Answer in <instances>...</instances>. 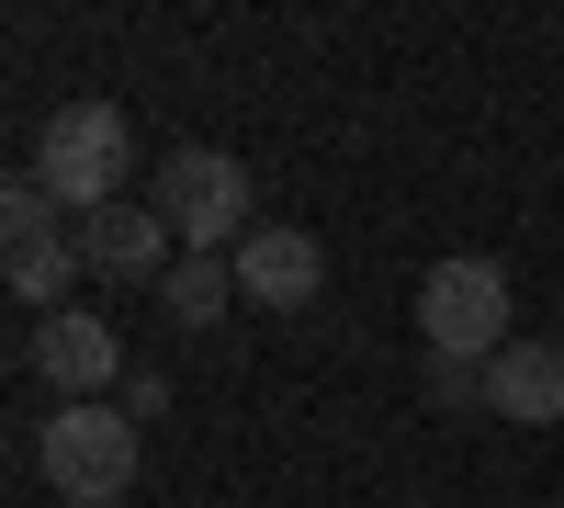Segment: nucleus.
Segmentation results:
<instances>
[{"label":"nucleus","mask_w":564,"mask_h":508,"mask_svg":"<svg viewBox=\"0 0 564 508\" xmlns=\"http://www.w3.org/2000/svg\"><path fill=\"white\" fill-rule=\"evenodd\" d=\"M34 181H45L79 226L102 215V204H124V181H135V125H124V102H57L45 136H34Z\"/></svg>","instance_id":"nucleus-1"},{"label":"nucleus","mask_w":564,"mask_h":508,"mask_svg":"<svg viewBox=\"0 0 564 508\" xmlns=\"http://www.w3.org/2000/svg\"><path fill=\"white\" fill-rule=\"evenodd\" d=\"M417 339L430 361H497L508 350V260L486 249H452L417 271Z\"/></svg>","instance_id":"nucleus-2"},{"label":"nucleus","mask_w":564,"mask_h":508,"mask_svg":"<svg viewBox=\"0 0 564 508\" xmlns=\"http://www.w3.org/2000/svg\"><path fill=\"white\" fill-rule=\"evenodd\" d=\"M135 430L124 407H57V419L34 430V464H45V486H57L68 508H113L124 486H135Z\"/></svg>","instance_id":"nucleus-3"},{"label":"nucleus","mask_w":564,"mask_h":508,"mask_svg":"<svg viewBox=\"0 0 564 508\" xmlns=\"http://www.w3.org/2000/svg\"><path fill=\"white\" fill-rule=\"evenodd\" d=\"M159 215H170V238L181 249H238L249 238V170L226 159V148H170L159 159Z\"/></svg>","instance_id":"nucleus-4"},{"label":"nucleus","mask_w":564,"mask_h":508,"mask_svg":"<svg viewBox=\"0 0 564 508\" xmlns=\"http://www.w3.org/2000/svg\"><path fill=\"white\" fill-rule=\"evenodd\" d=\"M23 361L57 385V407H102V385L124 374V339H113L90 305H68V316H34V350H23Z\"/></svg>","instance_id":"nucleus-5"},{"label":"nucleus","mask_w":564,"mask_h":508,"mask_svg":"<svg viewBox=\"0 0 564 508\" xmlns=\"http://www.w3.org/2000/svg\"><path fill=\"white\" fill-rule=\"evenodd\" d=\"M226 260H238V294H249L260 316H294V305H316V283H327V249L305 238V226H249Z\"/></svg>","instance_id":"nucleus-6"},{"label":"nucleus","mask_w":564,"mask_h":508,"mask_svg":"<svg viewBox=\"0 0 564 508\" xmlns=\"http://www.w3.org/2000/svg\"><path fill=\"white\" fill-rule=\"evenodd\" d=\"M79 260H90V271H124V283H170L181 238H170L159 204H102V215L79 226Z\"/></svg>","instance_id":"nucleus-7"},{"label":"nucleus","mask_w":564,"mask_h":508,"mask_svg":"<svg viewBox=\"0 0 564 508\" xmlns=\"http://www.w3.org/2000/svg\"><path fill=\"white\" fill-rule=\"evenodd\" d=\"M486 407H497L508 430H553L564 419V350L553 339H508L486 361Z\"/></svg>","instance_id":"nucleus-8"},{"label":"nucleus","mask_w":564,"mask_h":508,"mask_svg":"<svg viewBox=\"0 0 564 508\" xmlns=\"http://www.w3.org/2000/svg\"><path fill=\"white\" fill-rule=\"evenodd\" d=\"M159 294H170V316H181V328H215V316L238 305V260H215V249H181Z\"/></svg>","instance_id":"nucleus-9"},{"label":"nucleus","mask_w":564,"mask_h":508,"mask_svg":"<svg viewBox=\"0 0 564 508\" xmlns=\"http://www.w3.org/2000/svg\"><path fill=\"white\" fill-rule=\"evenodd\" d=\"M68 271H90V260H79V238H45V249H12V294H23L34 316H68Z\"/></svg>","instance_id":"nucleus-10"},{"label":"nucleus","mask_w":564,"mask_h":508,"mask_svg":"<svg viewBox=\"0 0 564 508\" xmlns=\"http://www.w3.org/2000/svg\"><path fill=\"white\" fill-rule=\"evenodd\" d=\"M0 238H12V249H45V238H68V204L45 193V181H12V193H0Z\"/></svg>","instance_id":"nucleus-11"},{"label":"nucleus","mask_w":564,"mask_h":508,"mask_svg":"<svg viewBox=\"0 0 564 508\" xmlns=\"http://www.w3.org/2000/svg\"><path fill=\"white\" fill-rule=\"evenodd\" d=\"M430 396L441 407H486V361H430Z\"/></svg>","instance_id":"nucleus-12"},{"label":"nucleus","mask_w":564,"mask_h":508,"mask_svg":"<svg viewBox=\"0 0 564 508\" xmlns=\"http://www.w3.org/2000/svg\"><path fill=\"white\" fill-rule=\"evenodd\" d=\"M113 407H124L135 430H159V419H170V374H124V396H113Z\"/></svg>","instance_id":"nucleus-13"}]
</instances>
